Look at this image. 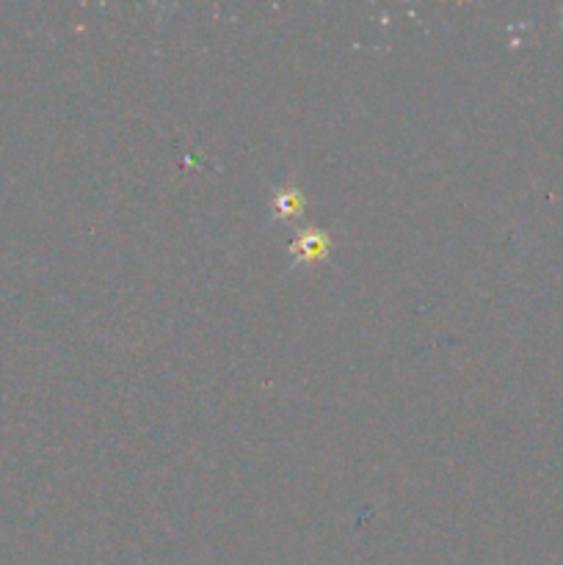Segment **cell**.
Masks as SVG:
<instances>
[{
	"instance_id": "cell-1",
	"label": "cell",
	"mask_w": 563,
	"mask_h": 565,
	"mask_svg": "<svg viewBox=\"0 0 563 565\" xmlns=\"http://www.w3.org/2000/svg\"><path fill=\"white\" fill-rule=\"evenodd\" d=\"M326 252H329V235H323V232H304L293 241V254L298 259H318Z\"/></svg>"
},
{
	"instance_id": "cell-2",
	"label": "cell",
	"mask_w": 563,
	"mask_h": 565,
	"mask_svg": "<svg viewBox=\"0 0 563 565\" xmlns=\"http://www.w3.org/2000/svg\"><path fill=\"white\" fill-rule=\"evenodd\" d=\"M274 204L276 213H296V210L304 207V193L296 191V188H285V191L276 193Z\"/></svg>"
}]
</instances>
